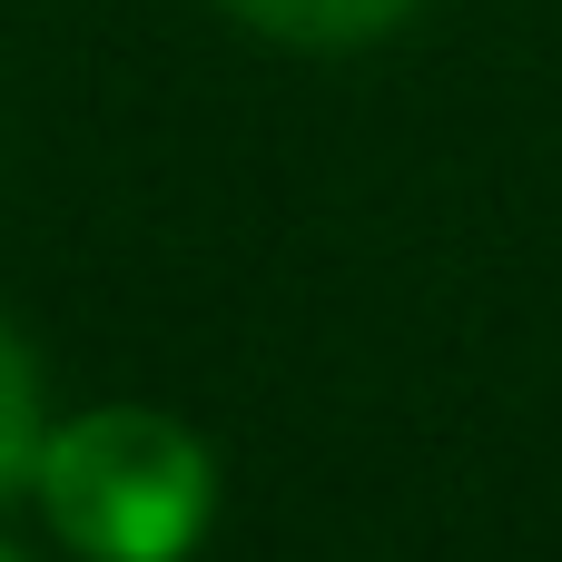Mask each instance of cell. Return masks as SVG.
<instances>
[{
    "label": "cell",
    "mask_w": 562,
    "mask_h": 562,
    "mask_svg": "<svg viewBox=\"0 0 562 562\" xmlns=\"http://www.w3.org/2000/svg\"><path fill=\"white\" fill-rule=\"evenodd\" d=\"M30 494L79 562H188L217 524V464L168 405H89L49 425Z\"/></svg>",
    "instance_id": "1"
},
{
    "label": "cell",
    "mask_w": 562,
    "mask_h": 562,
    "mask_svg": "<svg viewBox=\"0 0 562 562\" xmlns=\"http://www.w3.org/2000/svg\"><path fill=\"white\" fill-rule=\"evenodd\" d=\"M227 20H247L257 40H277V49H366V40H385L415 0H217Z\"/></svg>",
    "instance_id": "2"
},
{
    "label": "cell",
    "mask_w": 562,
    "mask_h": 562,
    "mask_svg": "<svg viewBox=\"0 0 562 562\" xmlns=\"http://www.w3.org/2000/svg\"><path fill=\"white\" fill-rule=\"evenodd\" d=\"M40 445H49V405H40V366L20 356V336L0 326V504L30 494L40 474Z\"/></svg>",
    "instance_id": "3"
},
{
    "label": "cell",
    "mask_w": 562,
    "mask_h": 562,
    "mask_svg": "<svg viewBox=\"0 0 562 562\" xmlns=\"http://www.w3.org/2000/svg\"><path fill=\"white\" fill-rule=\"evenodd\" d=\"M0 562H20V553H10V543H0Z\"/></svg>",
    "instance_id": "4"
}]
</instances>
